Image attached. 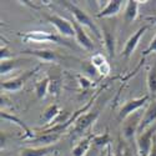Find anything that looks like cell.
<instances>
[{
	"label": "cell",
	"instance_id": "17",
	"mask_svg": "<svg viewBox=\"0 0 156 156\" xmlns=\"http://www.w3.org/2000/svg\"><path fill=\"white\" fill-rule=\"evenodd\" d=\"M61 115V111L59 109V106L56 104H53V105H49L44 112L41 114V120H44V122L48 125V127L51 126V124H55L56 120L59 119V116Z\"/></svg>",
	"mask_w": 156,
	"mask_h": 156
},
{
	"label": "cell",
	"instance_id": "9",
	"mask_svg": "<svg viewBox=\"0 0 156 156\" xmlns=\"http://www.w3.org/2000/svg\"><path fill=\"white\" fill-rule=\"evenodd\" d=\"M99 118V112L98 111H89L87 114H83L80 115L79 118L76 119L74 127H73V133L75 134H80L84 133L86 130L94 125V122L96 121V119Z\"/></svg>",
	"mask_w": 156,
	"mask_h": 156
},
{
	"label": "cell",
	"instance_id": "19",
	"mask_svg": "<svg viewBox=\"0 0 156 156\" xmlns=\"http://www.w3.org/2000/svg\"><path fill=\"white\" fill-rule=\"evenodd\" d=\"M139 4L137 0H129L126 2V8L124 11V20L126 23H133L136 20L139 15Z\"/></svg>",
	"mask_w": 156,
	"mask_h": 156
},
{
	"label": "cell",
	"instance_id": "32",
	"mask_svg": "<svg viewBox=\"0 0 156 156\" xmlns=\"http://www.w3.org/2000/svg\"><path fill=\"white\" fill-rule=\"evenodd\" d=\"M122 156H134L131 152H130V150L129 149H125V151H124V155Z\"/></svg>",
	"mask_w": 156,
	"mask_h": 156
},
{
	"label": "cell",
	"instance_id": "3",
	"mask_svg": "<svg viewBox=\"0 0 156 156\" xmlns=\"http://www.w3.org/2000/svg\"><path fill=\"white\" fill-rule=\"evenodd\" d=\"M154 135H155L154 126H150L144 133L139 134L137 140H136V147H137L139 156H147L150 154L152 145H154V141H155Z\"/></svg>",
	"mask_w": 156,
	"mask_h": 156
},
{
	"label": "cell",
	"instance_id": "11",
	"mask_svg": "<svg viewBox=\"0 0 156 156\" xmlns=\"http://www.w3.org/2000/svg\"><path fill=\"white\" fill-rule=\"evenodd\" d=\"M2 120H4V121H9V122H11V124H15L16 126H19L23 131L25 133V135L23 136L24 139H35V134H34V131L33 130L24 122V120H21L20 118H18L16 115H12V114H9V112H6V111H3L2 110Z\"/></svg>",
	"mask_w": 156,
	"mask_h": 156
},
{
	"label": "cell",
	"instance_id": "6",
	"mask_svg": "<svg viewBox=\"0 0 156 156\" xmlns=\"http://www.w3.org/2000/svg\"><path fill=\"white\" fill-rule=\"evenodd\" d=\"M144 114L142 112H134L130 116L124 120L122 122V135L125 139L127 140H133L135 137V135L139 133V126H140V122H141V119Z\"/></svg>",
	"mask_w": 156,
	"mask_h": 156
},
{
	"label": "cell",
	"instance_id": "16",
	"mask_svg": "<svg viewBox=\"0 0 156 156\" xmlns=\"http://www.w3.org/2000/svg\"><path fill=\"white\" fill-rule=\"evenodd\" d=\"M122 6V2L121 0H110L108 2L106 6L101 9L99 14H96V18H112L115 15L119 14V11Z\"/></svg>",
	"mask_w": 156,
	"mask_h": 156
},
{
	"label": "cell",
	"instance_id": "26",
	"mask_svg": "<svg viewBox=\"0 0 156 156\" xmlns=\"http://www.w3.org/2000/svg\"><path fill=\"white\" fill-rule=\"evenodd\" d=\"M60 90H61V84H60V81H58V80H50L49 93H50L51 95L58 96L59 93H60Z\"/></svg>",
	"mask_w": 156,
	"mask_h": 156
},
{
	"label": "cell",
	"instance_id": "13",
	"mask_svg": "<svg viewBox=\"0 0 156 156\" xmlns=\"http://www.w3.org/2000/svg\"><path fill=\"white\" fill-rule=\"evenodd\" d=\"M102 33V40L105 43V48L110 58H115V48H116V36H115V30L111 27H105L101 30Z\"/></svg>",
	"mask_w": 156,
	"mask_h": 156
},
{
	"label": "cell",
	"instance_id": "4",
	"mask_svg": "<svg viewBox=\"0 0 156 156\" xmlns=\"http://www.w3.org/2000/svg\"><path fill=\"white\" fill-rule=\"evenodd\" d=\"M45 19H46L51 25H54L61 36H65V37H73V36H74V37H75L74 27H73L71 21H69L68 19H65V18H62V16H60V15H56V14L45 15Z\"/></svg>",
	"mask_w": 156,
	"mask_h": 156
},
{
	"label": "cell",
	"instance_id": "30",
	"mask_svg": "<svg viewBox=\"0 0 156 156\" xmlns=\"http://www.w3.org/2000/svg\"><path fill=\"white\" fill-rule=\"evenodd\" d=\"M147 156H156V141H154V145H152V149L150 151V154Z\"/></svg>",
	"mask_w": 156,
	"mask_h": 156
},
{
	"label": "cell",
	"instance_id": "14",
	"mask_svg": "<svg viewBox=\"0 0 156 156\" xmlns=\"http://www.w3.org/2000/svg\"><path fill=\"white\" fill-rule=\"evenodd\" d=\"M25 55H31L37 58L39 60L45 61V62H55L58 60V54L56 51L50 50V49H31V50H25L23 51Z\"/></svg>",
	"mask_w": 156,
	"mask_h": 156
},
{
	"label": "cell",
	"instance_id": "2",
	"mask_svg": "<svg viewBox=\"0 0 156 156\" xmlns=\"http://www.w3.org/2000/svg\"><path fill=\"white\" fill-rule=\"evenodd\" d=\"M19 36L24 41L28 43H54V44H62V45H69L64 40L62 36L46 33V31H28L24 34H19Z\"/></svg>",
	"mask_w": 156,
	"mask_h": 156
},
{
	"label": "cell",
	"instance_id": "8",
	"mask_svg": "<svg viewBox=\"0 0 156 156\" xmlns=\"http://www.w3.org/2000/svg\"><path fill=\"white\" fill-rule=\"evenodd\" d=\"M150 27H151V24H146V25H144V27L139 28L135 31V34H133L127 39V41L125 43V46L122 49V53H121L124 58H130L133 55V53L135 51V49L137 48V45L140 43V39L144 36V34L150 29Z\"/></svg>",
	"mask_w": 156,
	"mask_h": 156
},
{
	"label": "cell",
	"instance_id": "7",
	"mask_svg": "<svg viewBox=\"0 0 156 156\" xmlns=\"http://www.w3.org/2000/svg\"><path fill=\"white\" fill-rule=\"evenodd\" d=\"M149 99H150V95H144V96H141V98H136V99H131V100L126 101L124 105L121 106V109H120L119 119L124 121L127 118V116H130L131 114L139 111L149 101Z\"/></svg>",
	"mask_w": 156,
	"mask_h": 156
},
{
	"label": "cell",
	"instance_id": "21",
	"mask_svg": "<svg viewBox=\"0 0 156 156\" xmlns=\"http://www.w3.org/2000/svg\"><path fill=\"white\" fill-rule=\"evenodd\" d=\"M49 85H50V77L45 76L40 81L35 84V94L37 99H44L49 93Z\"/></svg>",
	"mask_w": 156,
	"mask_h": 156
},
{
	"label": "cell",
	"instance_id": "20",
	"mask_svg": "<svg viewBox=\"0 0 156 156\" xmlns=\"http://www.w3.org/2000/svg\"><path fill=\"white\" fill-rule=\"evenodd\" d=\"M94 136H95V135L89 134L86 137L81 139L79 144H77V145L73 149V156H85L86 152L89 151V149L91 147Z\"/></svg>",
	"mask_w": 156,
	"mask_h": 156
},
{
	"label": "cell",
	"instance_id": "29",
	"mask_svg": "<svg viewBox=\"0 0 156 156\" xmlns=\"http://www.w3.org/2000/svg\"><path fill=\"white\" fill-rule=\"evenodd\" d=\"M151 53H156V35L152 37V40H151V43L149 44V46L142 51V55L144 56H146V55H149V54H151Z\"/></svg>",
	"mask_w": 156,
	"mask_h": 156
},
{
	"label": "cell",
	"instance_id": "15",
	"mask_svg": "<svg viewBox=\"0 0 156 156\" xmlns=\"http://www.w3.org/2000/svg\"><path fill=\"white\" fill-rule=\"evenodd\" d=\"M61 134L58 133H43L41 135L36 136L35 139H33V144L37 145V147L41 146H53L60 140Z\"/></svg>",
	"mask_w": 156,
	"mask_h": 156
},
{
	"label": "cell",
	"instance_id": "5",
	"mask_svg": "<svg viewBox=\"0 0 156 156\" xmlns=\"http://www.w3.org/2000/svg\"><path fill=\"white\" fill-rule=\"evenodd\" d=\"M40 66H35L34 69L31 70H28V71H24L23 74H20L19 76L14 77L11 80H8V81H3L2 83V90L4 91H8V93H15V91H19V90L23 89L24 84L27 83V80L29 79L30 76H33L35 74V71L39 70Z\"/></svg>",
	"mask_w": 156,
	"mask_h": 156
},
{
	"label": "cell",
	"instance_id": "23",
	"mask_svg": "<svg viewBox=\"0 0 156 156\" xmlns=\"http://www.w3.org/2000/svg\"><path fill=\"white\" fill-rule=\"evenodd\" d=\"M111 142H112V140L110 137L109 130H105V133L101 134V135H95L94 140H93V144L96 147H108L111 145Z\"/></svg>",
	"mask_w": 156,
	"mask_h": 156
},
{
	"label": "cell",
	"instance_id": "22",
	"mask_svg": "<svg viewBox=\"0 0 156 156\" xmlns=\"http://www.w3.org/2000/svg\"><path fill=\"white\" fill-rule=\"evenodd\" d=\"M21 62L23 61L20 59H10V60L2 61V65H0V74H2V76L9 74L11 70H15L16 68H19Z\"/></svg>",
	"mask_w": 156,
	"mask_h": 156
},
{
	"label": "cell",
	"instance_id": "25",
	"mask_svg": "<svg viewBox=\"0 0 156 156\" xmlns=\"http://www.w3.org/2000/svg\"><path fill=\"white\" fill-rule=\"evenodd\" d=\"M90 62H91L94 66L96 68V70H99L101 66H104L105 64H108L105 56H104L102 54H95V55H93L91 56V61H90Z\"/></svg>",
	"mask_w": 156,
	"mask_h": 156
},
{
	"label": "cell",
	"instance_id": "12",
	"mask_svg": "<svg viewBox=\"0 0 156 156\" xmlns=\"http://www.w3.org/2000/svg\"><path fill=\"white\" fill-rule=\"evenodd\" d=\"M156 121V100H154L152 102H150L149 108L145 110L144 112V116L141 119V122H140V126H139V134L144 133L146 129H149L150 126L154 125V122Z\"/></svg>",
	"mask_w": 156,
	"mask_h": 156
},
{
	"label": "cell",
	"instance_id": "18",
	"mask_svg": "<svg viewBox=\"0 0 156 156\" xmlns=\"http://www.w3.org/2000/svg\"><path fill=\"white\" fill-rule=\"evenodd\" d=\"M55 150L53 146H41V147H23L20 150V156H48Z\"/></svg>",
	"mask_w": 156,
	"mask_h": 156
},
{
	"label": "cell",
	"instance_id": "1",
	"mask_svg": "<svg viewBox=\"0 0 156 156\" xmlns=\"http://www.w3.org/2000/svg\"><path fill=\"white\" fill-rule=\"evenodd\" d=\"M62 5L71 12V15L74 16V19L77 23H79L81 27L89 28L96 39H99V40H102V33H101L100 28L98 27L96 23L93 20V18L90 16L85 10H83L81 8H79L77 5H75V4L70 3V2H62Z\"/></svg>",
	"mask_w": 156,
	"mask_h": 156
},
{
	"label": "cell",
	"instance_id": "31",
	"mask_svg": "<svg viewBox=\"0 0 156 156\" xmlns=\"http://www.w3.org/2000/svg\"><path fill=\"white\" fill-rule=\"evenodd\" d=\"M105 156H112V147H111V145L106 147V155Z\"/></svg>",
	"mask_w": 156,
	"mask_h": 156
},
{
	"label": "cell",
	"instance_id": "24",
	"mask_svg": "<svg viewBox=\"0 0 156 156\" xmlns=\"http://www.w3.org/2000/svg\"><path fill=\"white\" fill-rule=\"evenodd\" d=\"M147 87H149V93L151 95L156 94V62L154 66L149 70L147 74Z\"/></svg>",
	"mask_w": 156,
	"mask_h": 156
},
{
	"label": "cell",
	"instance_id": "10",
	"mask_svg": "<svg viewBox=\"0 0 156 156\" xmlns=\"http://www.w3.org/2000/svg\"><path fill=\"white\" fill-rule=\"evenodd\" d=\"M71 24H73L74 30H75V39H76L77 44H79L83 49H85L86 51H93L94 48H95L94 43H93L91 39H90V36L86 34L84 27H81V25L77 23L75 19H73Z\"/></svg>",
	"mask_w": 156,
	"mask_h": 156
},
{
	"label": "cell",
	"instance_id": "28",
	"mask_svg": "<svg viewBox=\"0 0 156 156\" xmlns=\"http://www.w3.org/2000/svg\"><path fill=\"white\" fill-rule=\"evenodd\" d=\"M10 59H14L10 53V50L6 46H2L0 48V60L5 61V60H10Z\"/></svg>",
	"mask_w": 156,
	"mask_h": 156
},
{
	"label": "cell",
	"instance_id": "27",
	"mask_svg": "<svg viewBox=\"0 0 156 156\" xmlns=\"http://www.w3.org/2000/svg\"><path fill=\"white\" fill-rule=\"evenodd\" d=\"M77 81H79V85L81 86L83 90H86V89H89V87L93 86V81L89 80L87 77H85V76H83V75H77Z\"/></svg>",
	"mask_w": 156,
	"mask_h": 156
}]
</instances>
